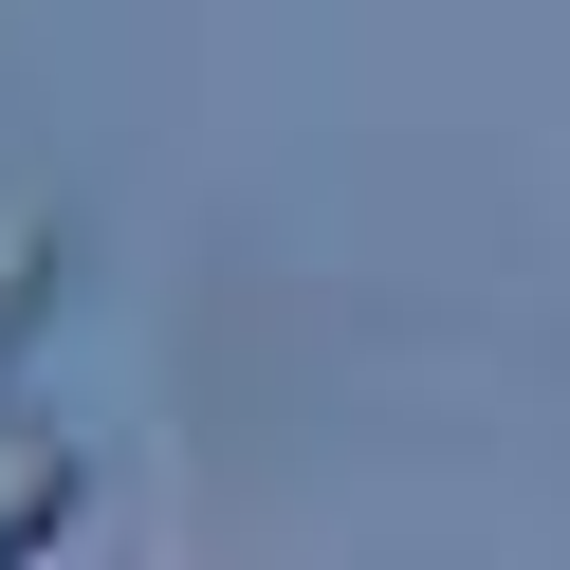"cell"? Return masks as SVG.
<instances>
[{
	"label": "cell",
	"mask_w": 570,
	"mask_h": 570,
	"mask_svg": "<svg viewBox=\"0 0 570 570\" xmlns=\"http://www.w3.org/2000/svg\"><path fill=\"white\" fill-rule=\"evenodd\" d=\"M56 276H75V203H56L38 166H0V368L56 332Z\"/></svg>",
	"instance_id": "obj_1"
},
{
	"label": "cell",
	"mask_w": 570,
	"mask_h": 570,
	"mask_svg": "<svg viewBox=\"0 0 570 570\" xmlns=\"http://www.w3.org/2000/svg\"><path fill=\"white\" fill-rule=\"evenodd\" d=\"M75 497H92V460L56 442L38 405H0V570H19V552H56V533H75Z\"/></svg>",
	"instance_id": "obj_2"
}]
</instances>
